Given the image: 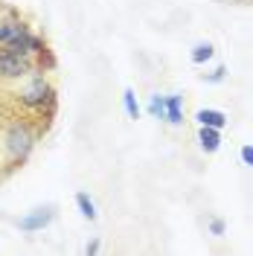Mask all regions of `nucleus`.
<instances>
[{
  "instance_id": "obj_11",
  "label": "nucleus",
  "mask_w": 253,
  "mask_h": 256,
  "mask_svg": "<svg viewBox=\"0 0 253 256\" xmlns=\"http://www.w3.org/2000/svg\"><path fill=\"white\" fill-rule=\"evenodd\" d=\"M122 105H126V114L131 116V120H137V116H140V105H137V96H134L131 88L122 90Z\"/></svg>"
},
{
  "instance_id": "obj_7",
  "label": "nucleus",
  "mask_w": 253,
  "mask_h": 256,
  "mask_svg": "<svg viewBox=\"0 0 253 256\" xmlns=\"http://www.w3.org/2000/svg\"><path fill=\"white\" fill-rule=\"evenodd\" d=\"M166 120L172 126L184 122V96H166Z\"/></svg>"
},
{
  "instance_id": "obj_5",
  "label": "nucleus",
  "mask_w": 253,
  "mask_h": 256,
  "mask_svg": "<svg viewBox=\"0 0 253 256\" xmlns=\"http://www.w3.org/2000/svg\"><path fill=\"white\" fill-rule=\"evenodd\" d=\"M198 143H201V148H204L206 154L218 152V146H222V134H218V128L201 126V131H198Z\"/></svg>"
},
{
  "instance_id": "obj_1",
  "label": "nucleus",
  "mask_w": 253,
  "mask_h": 256,
  "mask_svg": "<svg viewBox=\"0 0 253 256\" xmlns=\"http://www.w3.org/2000/svg\"><path fill=\"white\" fill-rule=\"evenodd\" d=\"M26 73H32L30 56H15V52L0 50V76H6V79H20V76H26Z\"/></svg>"
},
{
  "instance_id": "obj_3",
  "label": "nucleus",
  "mask_w": 253,
  "mask_h": 256,
  "mask_svg": "<svg viewBox=\"0 0 253 256\" xmlns=\"http://www.w3.org/2000/svg\"><path fill=\"white\" fill-rule=\"evenodd\" d=\"M50 222H52V207H38V210H32V212H26L24 218H18V227L26 230V233H38Z\"/></svg>"
},
{
  "instance_id": "obj_16",
  "label": "nucleus",
  "mask_w": 253,
  "mask_h": 256,
  "mask_svg": "<svg viewBox=\"0 0 253 256\" xmlns=\"http://www.w3.org/2000/svg\"><path fill=\"white\" fill-rule=\"evenodd\" d=\"M96 250H99V242H90V244H88V248H84V254H88V256H90V254H96Z\"/></svg>"
},
{
  "instance_id": "obj_15",
  "label": "nucleus",
  "mask_w": 253,
  "mask_h": 256,
  "mask_svg": "<svg viewBox=\"0 0 253 256\" xmlns=\"http://www.w3.org/2000/svg\"><path fill=\"white\" fill-rule=\"evenodd\" d=\"M210 230H212L216 236H222V233H224V222H222V218H212V222H210Z\"/></svg>"
},
{
  "instance_id": "obj_9",
  "label": "nucleus",
  "mask_w": 253,
  "mask_h": 256,
  "mask_svg": "<svg viewBox=\"0 0 253 256\" xmlns=\"http://www.w3.org/2000/svg\"><path fill=\"white\" fill-rule=\"evenodd\" d=\"M212 56H216V47H212L210 41H201V44H195V47H192L190 58H192V64H204V62H210Z\"/></svg>"
},
{
  "instance_id": "obj_8",
  "label": "nucleus",
  "mask_w": 253,
  "mask_h": 256,
  "mask_svg": "<svg viewBox=\"0 0 253 256\" xmlns=\"http://www.w3.org/2000/svg\"><path fill=\"white\" fill-rule=\"evenodd\" d=\"M24 32H30L24 24H0V47H6L9 41H15V38H20Z\"/></svg>"
},
{
  "instance_id": "obj_4",
  "label": "nucleus",
  "mask_w": 253,
  "mask_h": 256,
  "mask_svg": "<svg viewBox=\"0 0 253 256\" xmlns=\"http://www.w3.org/2000/svg\"><path fill=\"white\" fill-rule=\"evenodd\" d=\"M52 88H50L44 79H35L30 90L24 94V105H30V108H38V105H44V102H52Z\"/></svg>"
},
{
  "instance_id": "obj_6",
  "label": "nucleus",
  "mask_w": 253,
  "mask_h": 256,
  "mask_svg": "<svg viewBox=\"0 0 253 256\" xmlns=\"http://www.w3.org/2000/svg\"><path fill=\"white\" fill-rule=\"evenodd\" d=\"M195 120H198V122H201V126L218 128V131H222V128L227 126V116H224L222 111H212V108H201V111L195 114Z\"/></svg>"
},
{
  "instance_id": "obj_12",
  "label": "nucleus",
  "mask_w": 253,
  "mask_h": 256,
  "mask_svg": "<svg viewBox=\"0 0 253 256\" xmlns=\"http://www.w3.org/2000/svg\"><path fill=\"white\" fill-rule=\"evenodd\" d=\"M76 204H79L82 216H84V218H90V222H94V218H96V207H94V201H90V198H88V195H84V192H79V195H76Z\"/></svg>"
},
{
  "instance_id": "obj_10",
  "label": "nucleus",
  "mask_w": 253,
  "mask_h": 256,
  "mask_svg": "<svg viewBox=\"0 0 253 256\" xmlns=\"http://www.w3.org/2000/svg\"><path fill=\"white\" fill-rule=\"evenodd\" d=\"M148 114L154 116V120H166V96L154 94L148 99Z\"/></svg>"
},
{
  "instance_id": "obj_13",
  "label": "nucleus",
  "mask_w": 253,
  "mask_h": 256,
  "mask_svg": "<svg viewBox=\"0 0 253 256\" xmlns=\"http://www.w3.org/2000/svg\"><path fill=\"white\" fill-rule=\"evenodd\" d=\"M224 76H227V67H224V64H218L212 73H206V76H204V82H210V84H218V82H224Z\"/></svg>"
},
{
  "instance_id": "obj_14",
  "label": "nucleus",
  "mask_w": 253,
  "mask_h": 256,
  "mask_svg": "<svg viewBox=\"0 0 253 256\" xmlns=\"http://www.w3.org/2000/svg\"><path fill=\"white\" fill-rule=\"evenodd\" d=\"M238 154H242V163H244V166H253V146H242Z\"/></svg>"
},
{
  "instance_id": "obj_2",
  "label": "nucleus",
  "mask_w": 253,
  "mask_h": 256,
  "mask_svg": "<svg viewBox=\"0 0 253 256\" xmlns=\"http://www.w3.org/2000/svg\"><path fill=\"white\" fill-rule=\"evenodd\" d=\"M6 146H9L12 160H24L26 154H30V148H32L30 131H26L24 126H12L9 128V137H6Z\"/></svg>"
}]
</instances>
